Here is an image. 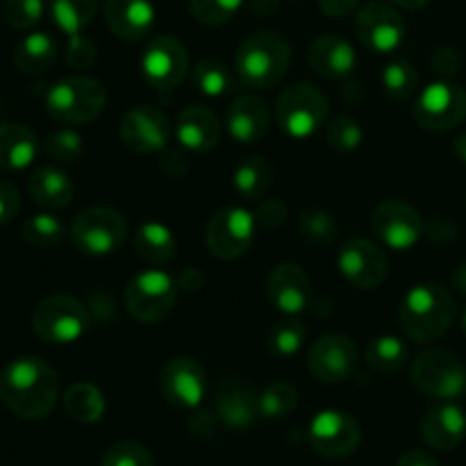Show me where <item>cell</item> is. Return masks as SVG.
Masks as SVG:
<instances>
[{
    "label": "cell",
    "mask_w": 466,
    "mask_h": 466,
    "mask_svg": "<svg viewBox=\"0 0 466 466\" xmlns=\"http://www.w3.org/2000/svg\"><path fill=\"white\" fill-rule=\"evenodd\" d=\"M59 399V376L36 355L14 358L0 371V400L16 417L36 421L48 417Z\"/></svg>",
    "instance_id": "1"
},
{
    "label": "cell",
    "mask_w": 466,
    "mask_h": 466,
    "mask_svg": "<svg viewBox=\"0 0 466 466\" xmlns=\"http://www.w3.org/2000/svg\"><path fill=\"white\" fill-rule=\"evenodd\" d=\"M458 305L453 294L441 285H417L408 291L399 309V321L405 335L417 344H428L449 332Z\"/></svg>",
    "instance_id": "2"
},
{
    "label": "cell",
    "mask_w": 466,
    "mask_h": 466,
    "mask_svg": "<svg viewBox=\"0 0 466 466\" xmlns=\"http://www.w3.org/2000/svg\"><path fill=\"white\" fill-rule=\"evenodd\" d=\"M289 62L291 46L280 32H253L235 53L237 80L250 89H271L285 77Z\"/></svg>",
    "instance_id": "3"
},
{
    "label": "cell",
    "mask_w": 466,
    "mask_h": 466,
    "mask_svg": "<svg viewBox=\"0 0 466 466\" xmlns=\"http://www.w3.org/2000/svg\"><path fill=\"white\" fill-rule=\"evenodd\" d=\"M44 103L55 121L64 126H85L103 112L107 91L103 82L91 76H68L46 89Z\"/></svg>",
    "instance_id": "4"
},
{
    "label": "cell",
    "mask_w": 466,
    "mask_h": 466,
    "mask_svg": "<svg viewBox=\"0 0 466 466\" xmlns=\"http://www.w3.org/2000/svg\"><path fill=\"white\" fill-rule=\"evenodd\" d=\"M328 105L326 94L312 82H296L287 86L276 103V121L280 130L291 139H309L326 126Z\"/></svg>",
    "instance_id": "5"
},
{
    "label": "cell",
    "mask_w": 466,
    "mask_h": 466,
    "mask_svg": "<svg viewBox=\"0 0 466 466\" xmlns=\"http://www.w3.org/2000/svg\"><path fill=\"white\" fill-rule=\"evenodd\" d=\"M91 314L77 299L66 294L46 296L32 312V328L44 341L55 346L76 344L86 335Z\"/></svg>",
    "instance_id": "6"
},
{
    "label": "cell",
    "mask_w": 466,
    "mask_h": 466,
    "mask_svg": "<svg viewBox=\"0 0 466 466\" xmlns=\"http://www.w3.org/2000/svg\"><path fill=\"white\" fill-rule=\"evenodd\" d=\"M127 235V221L123 214L114 208H86L73 218L71 237L73 246L80 253L94 255V258H105V255L116 253L123 246Z\"/></svg>",
    "instance_id": "7"
},
{
    "label": "cell",
    "mask_w": 466,
    "mask_h": 466,
    "mask_svg": "<svg viewBox=\"0 0 466 466\" xmlns=\"http://www.w3.org/2000/svg\"><path fill=\"white\" fill-rule=\"evenodd\" d=\"M412 380L423 394L440 400H458L466 394V367L458 355L431 349L412 362Z\"/></svg>",
    "instance_id": "8"
},
{
    "label": "cell",
    "mask_w": 466,
    "mask_h": 466,
    "mask_svg": "<svg viewBox=\"0 0 466 466\" xmlns=\"http://www.w3.org/2000/svg\"><path fill=\"white\" fill-rule=\"evenodd\" d=\"M177 299V285L168 273L148 268L127 282L126 308L139 323H159L171 314Z\"/></svg>",
    "instance_id": "9"
},
{
    "label": "cell",
    "mask_w": 466,
    "mask_h": 466,
    "mask_svg": "<svg viewBox=\"0 0 466 466\" xmlns=\"http://www.w3.org/2000/svg\"><path fill=\"white\" fill-rule=\"evenodd\" d=\"M255 214L244 208H223L209 218L205 244L209 253L223 262H232L248 253L255 241Z\"/></svg>",
    "instance_id": "10"
},
{
    "label": "cell",
    "mask_w": 466,
    "mask_h": 466,
    "mask_svg": "<svg viewBox=\"0 0 466 466\" xmlns=\"http://www.w3.org/2000/svg\"><path fill=\"white\" fill-rule=\"evenodd\" d=\"M419 127L428 132H449L466 118V91L455 82L440 80L428 85L414 105Z\"/></svg>",
    "instance_id": "11"
},
{
    "label": "cell",
    "mask_w": 466,
    "mask_h": 466,
    "mask_svg": "<svg viewBox=\"0 0 466 466\" xmlns=\"http://www.w3.org/2000/svg\"><path fill=\"white\" fill-rule=\"evenodd\" d=\"M405 18L399 9L382 0H371L355 16V35L360 44L371 53L390 55L400 48L405 39Z\"/></svg>",
    "instance_id": "12"
},
{
    "label": "cell",
    "mask_w": 466,
    "mask_h": 466,
    "mask_svg": "<svg viewBox=\"0 0 466 466\" xmlns=\"http://www.w3.org/2000/svg\"><path fill=\"white\" fill-rule=\"evenodd\" d=\"M189 71V50L171 35L155 36L141 55V76L153 89L171 91Z\"/></svg>",
    "instance_id": "13"
},
{
    "label": "cell",
    "mask_w": 466,
    "mask_h": 466,
    "mask_svg": "<svg viewBox=\"0 0 466 466\" xmlns=\"http://www.w3.org/2000/svg\"><path fill=\"white\" fill-rule=\"evenodd\" d=\"M360 441H362L360 423L341 410H323L308 428V444L323 458H349L358 451Z\"/></svg>",
    "instance_id": "14"
},
{
    "label": "cell",
    "mask_w": 466,
    "mask_h": 466,
    "mask_svg": "<svg viewBox=\"0 0 466 466\" xmlns=\"http://www.w3.org/2000/svg\"><path fill=\"white\" fill-rule=\"evenodd\" d=\"M371 230L387 248L410 250L426 232V223L412 205L403 200H382L371 214Z\"/></svg>",
    "instance_id": "15"
},
{
    "label": "cell",
    "mask_w": 466,
    "mask_h": 466,
    "mask_svg": "<svg viewBox=\"0 0 466 466\" xmlns=\"http://www.w3.org/2000/svg\"><path fill=\"white\" fill-rule=\"evenodd\" d=\"M159 390L173 408L196 410L208 394V373L198 360L189 355L171 358L159 373Z\"/></svg>",
    "instance_id": "16"
},
{
    "label": "cell",
    "mask_w": 466,
    "mask_h": 466,
    "mask_svg": "<svg viewBox=\"0 0 466 466\" xmlns=\"http://www.w3.org/2000/svg\"><path fill=\"white\" fill-rule=\"evenodd\" d=\"M360 350L355 341L346 335H323L309 346L308 369L321 382H344L358 371Z\"/></svg>",
    "instance_id": "17"
},
{
    "label": "cell",
    "mask_w": 466,
    "mask_h": 466,
    "mask_svg": "<svg viewBox=\"0 0 466 466\" xmlns=\"http://www.w3.org/2000/svg\"><path fill=\"white\" fill-rule=\"evenodd\" d=\"M339 271L358 289H376L385 282L390 262L380 244L364 237H353L339 250Z\"/></svg>",
    "instance_id": "18"
},
{
    "label": "cell",
    "mask_w": 466,
    "mask_h": 466,
    "mask_svg": "<svg viewBox=\"0 0 466 466\" xmlns=\"http://www.w3.org/2000/svg\"><path fill=\"white\" fill-rule=\"evenodd\" d=\"M118 135L132 153L150 155L167 148L171 139V121L167 114L153 105H137L123 116Z\"/></svg>",
    "instance_id": "19"
},
{
    "label": "cell",
    "mask_w": 466,
    "mask_h": 466,
    "mask_svg": "<svg viewBox=\"0 0 466 466\" xmlns=\"http://www.w3.org/2000/svg\"><path fill=\"white\" fill-rule=\"evenodd\" d=\"M267 299L278 312L294 317L312 300V280L299 264H278L267 278Z\"/></svg>",
    "instance_id": "20"
},
{
    "label": "cell",
    "mask_w": 466,
    "mask_h": 466,
    "mask_svg": "<svg viewBox=\"0 0 466 466\" xmlns=\"http://www.w3.org/2000/svg\"><path fill=\"white\" fill-rule=\"evenodd\" d=\"M421 437L431 449L441 453L458 449L466 437V412L453 400H441L423 417Z\"/></svg>",
    "instance_id": "21"
},
{
    "label": "cell",
    "mask_w": 466,
    "mask_h": 466,
    "mask_svg": "<svg viewBox=\"0 0 466 466\" xmlns=\"http://www.w3.org/2000/svg\"><path fill=\"white\" fill-rule=\"evenodd\" d=\"M105 23L123 41H141L153 32L155 7L150 0H105Z\"/></svg>",
    "instance_id": "22"
},
{
    "label": "cell",
    "mask_w": 466,
    "mask_h": 466,
    "mask_svg": "<svg viewBox=\"0 0 466 466\" xmlns=\"http://www.w3.org/2000/svg\"><path fill=\"white\" fill-rule=\"evenodd\" d=\"M217 414L232 431H248L259 419L258 394L248 382L226 378L217 390Z\"/></svg>",
    "instance_id": "23"
},
{
    "label": "cell",
    "mask_w": 466,
    "mask_h": 466,
    "mask_svg": "<svg viewBox=\"0 0 466 466\" xmlns=\"http://www.w3.org/2000/svg\"><path fill=\"white\" fill-rule=\"evenodd\" d=\"M271 126V109L259 96H239L232 100L226 114L228 135L239 144H258Z\"/></svg>",
    "instance_id": "24"
},
{
    "label": "cell",
    "mask_w": 466,
    "mask_h": 466,
    "mask_svg": "<svg viewBox=\"0 0 466 466\" xmlns=\"http://www.w3.org/2000/svg\"><path fill=\"white\" fill-rule=\"evenodd\" d=\"M308 62L317 76L328 80H339L353 73L358 53L353 44L339 35H323L312 41L308 50Z\"/></svg>",
    "instance_id": "25"
},
{
    "label": "cell",
    "mask_w": 466,
    "mask_h": 466,
    "mask_svg": "<svg viewBox=\"0 0 466 466\" xmlns=\"http://www.w3.org/2000/svg\"><path fill=\"white\" fill-rule=\"evenodd\" d=\"M176 137L187 150L208 153V150L217 148L218 139H221V123L209 107L189 105L177 116Z\"/></svg>",
    "instance_id": "26"
},
{
    "label": "cell",
    "mask_w": 466,
    "mask_h": 466,
    "mask_svg": "<svg viewBox=\"0 0 466 466\" xmlns=\"http://www.w3.org/2000/svg\"><path fill=\"white\" fill-rule=\"evenodd\" d=\"M71 176L53 164H41L27 177V194L39 208L46 209H62L73 200Z\"/></svg>",
    "instance_id": "27"
},
{
    "label": "cell",
    "mask_w": 466,
    "mask_h": 466,
    "mask_svg": "<svg viewBox=\"0 0 466 466\" xmlns=\"http://www.w3.org/2000/svg\"><path fill=\"white\" fill-rule=\"evenodd\" d=\"M39 155V137L23 123H0V168L23 171Z\"/></svg>",
    "instance_id": "28"
},
{
    "label": "cell",
    "mask_w": 466,
    "mask_h": 466,
    "mask_svg": "<svg viewBox=\"0 0 466 466\" xmlns=\"http://www.w3.org/2000/svg\"><path fill=\"white\" fill-rule=\"evenodd\" d=\"M57 41L48 32H30L14 48V64L25 76H44L57 62Z\"/></svg>",
    "instance_id": "29"
},
{
    "label": "cell",
    "mask_w": 466,
    "mask_h": 466,
    "mask_svg": "<svg viewBox=\"0 0 466 466\" xmlns=\"http://www.w3.org/2000/svg\"><path fill=\"white\" fill-rule=\"evenodd\" d=\"M273 180H276V168L262 155L246 157L244 162L237 164L235 173H232V187L239 198L248 200V203L262 200L271 191Z\"/></svg>",
    "instance_id": "30"
},
{
    "label": "cell",
    "mask_w": 466,
    "mask_h": 466,
    "mask_svg": "<svg viewBox=\"0 0 466 466\" xmlns=\"http://www.w3.org/2000/svg\"><path fill=\"white\" fill-rule=\"evenodd\" d=\"M176 237L167 226L157 221H148L137 228L135 250L144 262L148 264H168L176 258Z\"/></svg>",
    "instance_id": "31"
},
{
    "label": "cell",
    "mask_w": 466,
    "mask_h": 466,
    "mask_svg": "<svg viewBox=\"0 0 466 466\" xmlns=\"http://www.w3.org/2000/svg\"><path fill=\"white\" fill-rule=\"evenodd\" d=\"M48 12L55 25L71 39L94 21L98 0H48Z\"/></svg>",
    "instance_id": "32"
},
{
    "label": "cell",
    "mask_w": 466,
    "mask_h": 466,
    "mask_svg": "<svg viewBox=\"0 0 466 466\" xmlns=\"http://www.w3.org/2000/svg\"><path fill=\"white\" fill-rule=\"evenodd\" d=\"M64 410L77 423H96L105 414V399L91 382H76L64 391Z\"/></svg>",
    "instance_id": "33"
},
{
    "label": "cell",
    "mask_w": 466,
    "mask_h": 466,
    "mask_svg": "<svg viewBox=\"0 0 466 466\" xmlns=\"http://www.w3.org/2000/svg\"><path fill=\"white\" fill-rule=\"evenodd\" d=\"M367 364L378 373H394L403 369L410 360V349L403 339L394 335H382L369 341Z\"/></svg>",
    "instance_id": "34"
},
{
    "label": "cell",
    "mask_w": 466,
    "mask_h": 466,
    "mask_svg": "<svg viewBox=\"0 0 466 466\" xmlns=\"http://www.w3.org/2000/svg\"><path fill=\"white\" fill-rule=\"evenodd\" d=\"M191 82L200 94L209 96V98H221V96L232 91V73L221 59L205 57L191 68Z\"/></svg>",
    "instance_id": "35"
},
{
    "label": "cell",
    "mask_w": 466,
    "mask_h": 466,
    "mask_svg": "<svg viewBox=\"0 0 466 466\" xmlns=\"http://www.w3.org/2000/svg\"><path fill=\"white\" fill-rule=\"evenodd\" d=\"M299 405V391L289 382H271L258 394L259 419H285Z\"/></svg>",
    "instance_id": "36"
},
{
    "label": "cell",
    "mask_w": 466,
    "mask_h": 466,
    "mask_svg": "<svg viewBox=\"0 0 466 466\" xmlns=\"http://www.w3.org/2000/svg\"><path fill=\"white\" fill-rule=\"evenodd\" d=\"M66 232V226L50 212L32 214L23 223V239L35 248H53L62 244Z\"/></svg>",
    "instance_id": "37"
},
{
    "label": "cell",
    "mask_w": 466,
    "mask_h": 466,
    "mask_svg": "<svg viewBox=\"0 0 466 466\" xmlns=\"http://www.w3.org/2000/svg\"><path fill=\"white\" fill-rule=\"evenodd\" d=\"M382 86H385L387 96L391 100H399V103H405V100L412 98L419 89V73L408 59H391L390 64L382 71Z\"/></svg>",
    "instance_id": "38"
},
{
    "label": "cell",
    "mask_w": 466,
    "mask_h": 466,
    "mask_svg": "<svg viewBox=\"0 0 466 466\" xmlns=\"http://www.w3.org/2000/svg\"><path fill=\"white\" fill-rule=\"evenodd\" d=\"M305 337H308V328L303 326V321L285 319V321H278L268 332V349L278 358H291L303 349Z\"/></svg>",
    "instance_id": "39"
},
{
    "label": "cell",
    "mask_w": 466,
    "mask_h": 466,
    "mask_svg": "<svg viewBox=\"0 0 466 466\" xmlns=\"http://www.w3.org/2000/svg\"><path fill=\"white\" fill-rule=\"evenodd\" d=\"M326 141L337 153H353L364 141V130L358 118L349 114H339L326 127Z\"/></svg>",
    "instance_id": "40"
},
{
    "label": "cell",
    "mask_w": 466,
    "mask_h": 466,
    "mask_svg": "<svg viewBox=\"0 0 466 466\" xmlns=\"http://www.w3.org/2000/svg\"><path fill=\"white\" fill-rule=\"evenodd\" d=\"M299 230L314 244H330L337 239V221L326 209H305L299 217Z\"/></svg>",
    "instance_id": "41"
},
{
    "label": "cell",
    "mask_w": 466,
    "mask_h": 466,
    "mask_svg": "<svg viewBox=\"0 0 466 466\" xmlns=\"http://www.w3.org/2000/svg\"><path fill=\"white\" fill-rule=\"evenodd\" d=\"M3 14L12 30L27 32L44 18L46 3L44 0H5Z\"/></svg>",
    "instance_id": "42"
},
{
    "label": "cell",
    "mask_w": 466,
    "mask_h": 466,
    "mask_svg": "<svg viewBox=\"0 0 466 466\" xmlns=\"http://www.w3.org/2000/svg\"><path fill=\"white\" fill-rule=\"evenodd\" d=\"M44 150L50 159L59 164H71L77 162L85 153V144H82V137L73 130H57L53 135L46 137Z\"/></svg>",
    "instance_id": "43"
},
{
    "label": "cell",
    "mask_w": 466,
    "mask_h": 466,
    "mask_svg": "<svg viewBox=\"0 0 466 466\" xmlns=\"http://www.w3.org/2000/svg\"><path fill=\"white\" fill-rule=\"evenodd\" d=\"M244 0H189L194 18L203 25H223L241 9Z\"/></svg>",
    "instance_id": "44"
},
{
    "label": "cell",
    "mask_w": 466,
    "mask_h": 466,
    "mask_svg": "<svg viewBox=\"0 0 466 466\" xmlns=\"http://www.w3.org/2000/svg\"><path fill=\"white\" fill-rule=\"evenodd\" d=\"M100 466H155V460L139 441H116L105 451Z\"/></svg>",
    "instance_id": "45"
},
{
    "label": "cell",
    "mask_w": 466,
    "mask_h": 466,
    "mask_svg": "<svg viewBox=\"0 0 466 466\" xmlns=\"http://www.w3.org/2000/svg\"><path fill=\"white\" fill-rule=\"evenodd\" d=\"M96 57H98V50H96V44L86 36L77 35L68 39L66 46V62L68 66L76 68V71H85V68L94 66Z\"/></svg>",
    "instance_id": "46"
},
{
    "label": "cell",
    "mask_w": 466,
    "mask_h": 466,
    "mask_svg": "<svg viewBox=\"0 0 466 466\" xmlns=\"http://www.w3.org/2000/svg\"><path fill=\"white\" fill-rule=\"evenodd\" d=\"M287 214H289V209H287V205L282 200L268 198L258 208L255 221L262 228H267V230H278L287 221Z\"/></svg>",
    "instance_id": "47"
},
{
    "label": "cell",
    "mask_w": 466,
    "mask_h": 466,
    "mask_svg": "<svg viewBox=\"0 0 466 466\" xmlns=\"http://www.w3.org/2000/svg\"><path fill=\"white\" fill-rule=\"evenodd\" d=\"M18 209H21V194H18L16 185L0 177V226L14 221Z\"/></svg>",
    "instance_id": "48"
},
{
    "label": "cell",
    "mask_w": 466,
    "mask_h": 466,
    "mask_svg": "<svg viewBox=\"0 0 466 466\" xmlns=\"http://www.w3.org/2000/svg\"><path fill=\"white\" fill-rule=\"evenodd\" d=\"M460 66V57L453 48H440L432 55V68L441 76H453Z\"/></svg>",
    "instance_id": "49"
},
{
    "label": "cell",
    "mask_w": 466,
    "mask_h": 466,
    "mask_svg": "<svg viewBox=\"0 0 466 466\" xmlns=\"http://www.w3.org/2000/svg\"><path fill=\"white\" fill-rule=\"evenodd\" d=\"M360 0H319V9L330 18H344L358 9Z\"/></svg>",
    "instance_id": "50"
},
{
    "label": "cell",
    "mask_w": 466,
    "mask_h": 466,
    "mask_svg": "<svg viewBox=\"0 0 466 466\" xmlns=\"http://www.w3.org/2000/svg\"><path fill=\"white\" fill-rule=\"evenodd\" d=\"M396 466H440V462H437L435 455H431L428 451L412 449L408 451V453L400 455Z\"/></svg>",
    "instance_id": "51"
},
{
    "label": "cell",
    "mask_w": 466,
    "mask_h": 466,
    "mask_svg": "<svg viewBox=\"0 0 466 466\" xmlns=\"http://www.w3.org/2000/svg\"><path fill=\"white\" fill-rule=\"evenodd\" d=\"M248 5V9L258 16H271L280 7V0H244Z\"/></svg>",
    "instance_id": "52"
},
{
    "label": "cell",
    "mask_w": 466,
    "mask_h": 466,
    "mask_svg": "<svg viewBox=\"0 0 466 466\" xmlns=\"http://www.w3.org/2000/svg\"><path fill=\"white\" fill-rule=\"evenodd\" d=\"M453 287H455V291H460V294L466 296V262L460 264V267L455 268Z\"/></svg>",
    "instance_id": "53"
},
{
    "label": "cell",
    "mask_w": 466,
    "mask_h": 466,
    "mask_svg": "<svg viewBox=\"0 0 466 466\" xmlns=\"http://www.w3.org/2000/svg\"><path fill=\"white\" fill-rule=\"evenodd\" d=\"M453 153H455V157L460 159V162L466 164V132L458 135V139L453 141Z\"/></svg>",
    "instance_id": "54"
},
{
    "label": "cell",
    "mask_w": 466,
    "mask_h": 466,
    "mask_svg": "<svg viewBox=\"0 0 466 466\" xmlns=\"http://www.w3.org/2000/svg\"><path fill=\"white\" fill-rule=\"evenodd\" d=\"M391 5H399L400 9H423L431 5V0H390Z\"/></svg>",
    "instance_id": "55"
},
{
    "label": "cell",
    "mask_w": 466,
    "mask_h": 466,
    "mask_svg": "<svg viewBox=\"0 0 466 466\" xmlns=\"http://www.w3.org/2000/svg\"><path fill=\"white\" fill-rule=\"evenodd\" d=\"M462 330H464V335H466V308H464V312H462Z\"/></svg>",
    "instance_id": "56"
}]
</instances>
